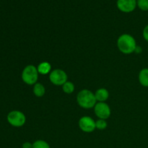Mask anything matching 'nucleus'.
I'll return each mask as SVG.
<instances>
[{
    "instance_id": "f257e3e1",
    "label": "nucleus",
    "mask_w": 148,
    "mask_h": 148,
    "mask_svg": "<svg viewBox=\"0 0 148 148\" xmlns=\"http://www.w3.org/2000/svg\"><path fill=\"white\" fill-rule=\"evenodd\" d=\"M137 46L135 38L128 33L121 35L117 39V47L124 54H131L134 53Z\"/></svg>"
},
{
    "instance_id": "f03ea898",
    "label": "nucleus",
    "mask_w": 148,
    "mask_h": 148,
    "mask_svg": "<svg viewBox=\"0 0 148 148\" xmlns=\"http://www.w3.org/2000/svg\"><path fill=\"white\" fill-rule=\"evenodd\" d=\"M77 103L78 105L85 109H90L94 108L97 103L95 93L88 89H83L77 95Z\"/></svg>"
},
{
    "instance_id": "7ed1b4c3",
    "label": "nucleus",
    "mask_w": 148,
    "mask_h": 148,
    "mask_svg": "<svg viewBox=\"0 0 148 148\" xmlns=\"http://www.w3.org/2000/svg\"><path fill=\"white\" fill-rule=\"evenodd\" d=\"M38 71L37 67L33 64L26 66L22 72V79L25 84L29 85H34L37 83L38 79Z\"/></svg>"
},
{
    "instance_id": "20e7f679",
    "label": "nucleus",
    "mask_w": 148,
    "mask_h": 148,
    "mask_svg": "<svg viewBox=\"0 0 148 148\" xmlns=\"http://www.w3.org/2000/svg\"><path fill=\"white\" fill-rule=\"evenodd\" d=\"M49 80L53 85L56 86H62L68 81L67 74L65 71L61 69H53L49 74Z\"/></svg>"
},
{
    "instance_id": "39448f33",
    "label": "nucleus",
    "mask_w": 148,
    "mask_h": 148,
    "mask_svg": "<svg viewBox=\"0 0 148 148\" xmlns=\"http://www.w3.org/2000/svg\"><path fill=\"white\" fill-rule=\"evenodd\" d=\"M7 119L9 124L12 127H21L25 124L26 117L23 112L14 110L9 113Z\"/></svg>"
},
{
    "instance_id": "423d86ee",
    "label": "nucleus",
    "mask_w": 148,
    "mask_h": 148,
    "mask_svg": "<svg viewBox=\"0 0 148 148\" xmlns=\"http://www.w3.org/2000/svg\"><path fill=\"white\" fill-rule=\"evenodd\" d=\"M94 112L96 116L101 119H108L111 114V108L106 102H97L94 106Z\"/></svg>"
},
{
    "instance_id": "0eeeda50",
    "label": "nucleus",
    "mask_w": 148,
    "mask_h": 148,
    "mask_svg": "<svg viewBox=\"0 0 148 148\" xmlns=\"http://www.w3.org/2000/svg\"><path fill=\"white\" fill-rule=\"evenodd\" d=\"M78 126L79 129L85 133H91L96 129L95 121L92 117L88 116H85L79 119L78 121Z\"/></svg>"
},
{
    "instance_id": "6e6552de",
    "label": "nucleus",
    "mask_w": 148,
    "mask_h": 148,
    "mask_svg": "<svg viewBox=\"0 0 148 148\" xmlns=\"http://www.w3.org/2000/svg\"><path fill=\"white\" fill-rule=\"evenodd\" d=\"M116 7L124 13L132 12L137 8V0H117Z\"/></svg>"
},
{
    "instance_id": "1a4fd4ad",
    "label": "nucleus",
    "mask_w": 148,
    "mask_h": 148,
    "mask_svg": "<svg viewBox=\"0 0 148 148\" xmlns=\"http://www.w3.org/2000/svg\"><path fill=\"white\" fill-rule=\"evenodd\" d=\"M95 96L97 102H106L109 98V92L106 88H99L95 91Z\"/></svg>"
},
{
    "instance_id": "9d476101",
    "label": "nucleus",
    "mask_w": 148,
    "mask_h": 148,
    "mask_svg": "<svg viewBox=\"0 0 148 148\" xmlns=\"http://www.w3.org/2000/svg\"><path fill=\"white\" fill-rule=\"evenodd\" d=\"M138 79L142 86L148 88V68H143L140 71Z\"/></svg>"
},
{
    "instance_id": "9b49d317",
    "label": "nucleus",
    "mask_w": 148,
    "mask_h": 148,
    "mask_svg": "<svg viewBox=\"0 0 148 148\" xmlns=\"http://www.w3.org/2000/svg\"><path fill=\"white\" fill-rule=\"evenodd\" d=\"M38 71V73L40 75H46L48 74H50V72H51V65L49 62H40L38 64V66H37Z\"/></svg>"
},
{
    "instance_id": "f8f14e48",
    "label": "nucleus",
    "mask_w": 148,
    "mask_h": 148,
    "mask_svg": "<svg viewBox=\"0 0 148 148\" xmlns=\"http://www.w3.org/2000/svg\"><path fill=\"white\" fill-rule=\"evenodd\" d=\"M33 94L36 97H38V98H41L46 93V88H45L44 85L43 84L37 82V83H36L33 85Z\"/></svg>"
},
{
    "instance_id": "ddd939ff",
    "label": "nucleus",
    "mask_w": 148,
    "mask_h": 148,
    "mask_svg": "<svg viewBox=\"0 0 148 148\" xmlns=\"http://www.w3.org/2000/svg\"><path fill=\"white\" fill-rule=\"evenodd\" d=\"M75 87L73 82H70V81H66L63 85H62V90H63L64 92L66 94H72L75 91Z\"/></svg>"
},
{
    "instance_id": "4468645a",
    "label": "nucleus",
    "mask_w": 148,
    "mask_h": 148,
    "mask_svg": "<svg viewBox=\"0 0 148 148\" xmlns=\"http://www.w3.org/2000/svg\"><path fill=\"white\" fill-rule=\"evenodd\" d=\"M33 148H51V147L45 140H38L33 143Z\"/></svg>"
},
{
    "instance_id": "2eb2a0df",
    "label": "nucleus",
    "mask_w": 148,
    "mask_h": 148,
    "mask_svg": "<svg viewBox=\"0 0 148 148\" xmlns=\"http://www.w3.org/2000/svg\"><path fill=\"white\" fill-rule=\"evenodd\" d=\"M95 127L98 130H104L108 127V123H107L106 120L98 119L97 121H95Z\"/></svg>"
},
{
    "instance_id": "dca6fc26",
    "label": "nucleus",
    "mask_w": 148,
    "mask_h": 148,
    "mask_svg": "<svg viewBox=\"0 0 148 148\" xmlns=\"http://www.w3.org/2000/svg\"><path fill=\"white\" fill-rule=\"evenodd\" d=\"M137 7L142 11H148V0H137Z\"/></svg>"
},
{
    "instance_id": "f3484780",
    "label": "nucleus",
    "mask_w": 148,
    "mask_h": 148,
    "mask_svg": "<svg viewBox=\"0 0 148 148\" xmlns=\"http://www.w3.org/2000/svg\"><path fill=\"white\" fill-rule=\"evenodd\" d=\"M143 38H144L145 40L147 42H148V25H147L144 27V29H143Z\"/></svg>"
},
{
    "instance_id": "a211bd4d",
    "label": "nucleus",
    "mask_w": 148,
    "mask_h": 148,
    "mask_svg": "<svg viewBox=\"0 0 148 148\" xmlns=\"http://www.w3.org/2000/svg\"><path fill=\"white\" fill-rule=\"evenodd\" d=\"M22 148H33V143L30 142H25L22 145Z\"/></svg>"
},
{
    "instance_id": "6ab92c4d",
    "label": "nucleus",
    "mask_w": 148,
    "mask_h": 148,
    "mask_svg": "<svg viewBox=\"0 0 148 148\" xmlns=\"http://www.w3.org/2000/svg\"><path fill=\"white\" fill-rule=\"evenodd\" d=\"M142 52H143V49H142L141 46H137V47H136V49H135V51H134V53H141Z\"/></svg>"
}]
</instances>
